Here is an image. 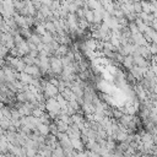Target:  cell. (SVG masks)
Returning <instances> with one entry per match:
<instances>
[{
  "label": "cell",
  "mask_w": 157,
  "mask_h": 157,
  "mask_svg": "<svg viewBox=\"0 0 157 157\" xmlns=\"http://www.w3.org/2000/svg\"><path fill=\"white\" fill-rule=\"evenodd\" d=\"M63 70H64V64L61 61V58L60 56H50V71L54 76L56 75H61L63 74Z\"/></svg>",
  "instance_id": "obj_1"
},
{
  "label": "cell",
  "mask_w": 157,
  "mask_h": 157,
  "mask_svg": "<svg viewBox=\"0 0 157 157\" xmlns=\"http://www.w3.org/2000/svg\"><path fill=\"white\" fill-rule=\"evenodd\" d=\"M33 76H31L29 74H27V72H18V80L23 83V85H31L32 83V81H33Z\"/></svg>",
  "instance_id": "obj_2"
},
{
  "label": "cell",
  "mask_w": 157,
  "mask_h": 157,
  "mask_svg": "<svg viewBox=\"0 0 157 157\" xmlns=\"http://www.w3.org/2000/svg\"><path fill=\"white\" fill-rule=\"evenodd\" d=\"M37 130H38V132H39L42 136H48V135H50V128H49L48 124L40 123V124L37 126Z\"/></svg>",
  "instance_id": "obj_3"
},
{
  "label": "cell",
  "mask_w": 157,
  "mask_h": 157,
  "mask_svg": "<svg viewBox=\"0 0 157 157\" xmlns=\"http://www.w3.org/2000/svg\"><path fill=\"white\" fill-rule=\"evenodd\" d=\"M71 145H72V148L76 150V151H83V147L86 146L82 141V139H72L71 140Z\"/></svg>",
  "instance_id": "obj_4"
},
{
  "label": "cell",
  "mask_w": 157,
  "mask_h": 157,
  "mask_svg": "<svg viewBox=\"0 0 157 157\" xmlns=\"http://www.w3.org/2000/svg\"><path fill=\"white\" fill-rule=\"evenodd\" d=\"M27 40H29L31 43H33V44H36V45H39V44L43 43V42H42V36L37 34L36 32H33L32 36L29 37V39H27Z\"/></svg>",
  "instance_id": "obj_5"
},
{
  "label": "cell",
  "mask_w": 157,
  "mask_h": 157,
  "mask_svg": "<svg viewBox=\"0 0 157 157\" xmlns=\"http://www.w3.org/2000/svg\"><path fill=\"white\" fill-rule=\"evenodd\" d=\"M87 5H88V7L91 10H98V9L103 7L102 2L99 0H87Z\"/></svg>",
  "instance_id": "obj_6"
},
{
  "label": "cell",
  "mask_w": 157,
  "mask_h": 157,
  "mask_svg": "<svg viewBox=\"0 0 157 157\" xmlns=\"http://www.w3.org/2000/svg\"><path fill=\"white\" fill-rule=\"evenodd\" d=\"M43 114H44V109H42V108H34L32 112V117L39 118V119L43 117Z\"/></svg>",
  "instance_id": "obj_7"
},
{
  "label": "cell",
  "mask_w": 157,
  "mask_h": 157,
  "mask_svg": "<svg viewBox=\"0 0 157 157\" xmlns=\"http://www.w3.org/2000/svg\"><path fill=\"white\" fill-rule=\"evenodd\" d=\"M23 61L26 63V65H34V58H32L29 54L23 56Z\"/></svg>",
  "instance_id": "obj_8"
},
{
  "label": "cell",
  "mask_w": 157,
  "mask_h": 157,
  "mask_svg": "<svg viewBox=\"0 0 157 157\" xmlns=\"http://www.w3.org/2000/svg\"><path fill=\"white\" fill-rule=\"evenodd\" d=\"M148 48H150V52H151V54L153 56L157 55V43H150L148 44Z\"/></svg>",
  "instance_id": "obj_9"
},
{
  "label": "cell",
  "mask_w": 157,
  "mask_h": 157,
  "mask_svg": "<svg viewBox=\"0 0 157 157\" xmlns=\"http://www.w3.org/2000/svg\"><path fill=\"white\" fill-rule=\"evenodd\" d=\"M86 155H87V157H101V155L99 153H97V152H94V151H86Z\"/></svg>",
  "instance_id": "obj_10"
},
{
  "label": "cell",
  "mask_w": 157,
  "mask_h": 157,
  "mask_svg": "<svg viewBox=\"0 0 157 157\" xmlns=\"http://www.w3.org/2000/svg\"><path fill=\"white\" fill-rule=\"evenodd\" d=\"M150 27H152L155 31H157V20H156V18H155V20L151 22V26H150Z\"/></svg>",
  "instance_id": "obj_11"
},
{
  "label": "cell",
  "mask_w": 157,
  "mask_h": 157,
  "mask_svg": "<svg viewBox=\"0 0 157 157\" xmlns=\"http://www.w3.org/2000/svg\"><path fill=\"white\" fill-rule=\"evenodd\" d=\"M66 1H67V2H69V4H71V2H75V1H76V0H66Z\"/></svg>",
  "instance_id": "obj_12"
},
{
  "label": "cell",
  "mask_w": 157,
  "mask_h": 157,
  "mask_svg": "<svg viewBox=\"0 0 157 157\" xmlns=\"http://www.w3.org/2000/svg\"><path fill=\"white\" fill-rule=\"evenodd\" d=\"M156 132H157V124H156Z\"/></svg>",
  "instance_id": "obj_13"
},
{
  "label": "cell",
  "mask_w": 157,
  "mask_h": 157,
  "mask_svg": "<svg viewBox=\"0 0 157 157\" xmlns=\"http://www.w3.org/2000/svg\"><path fill=\"white\" fill-rule=\"evenodd\" d=\"M113 1H118V0H113Z\"/></svg>",
  "instance_id": "obj_14"
}]
</instances>
